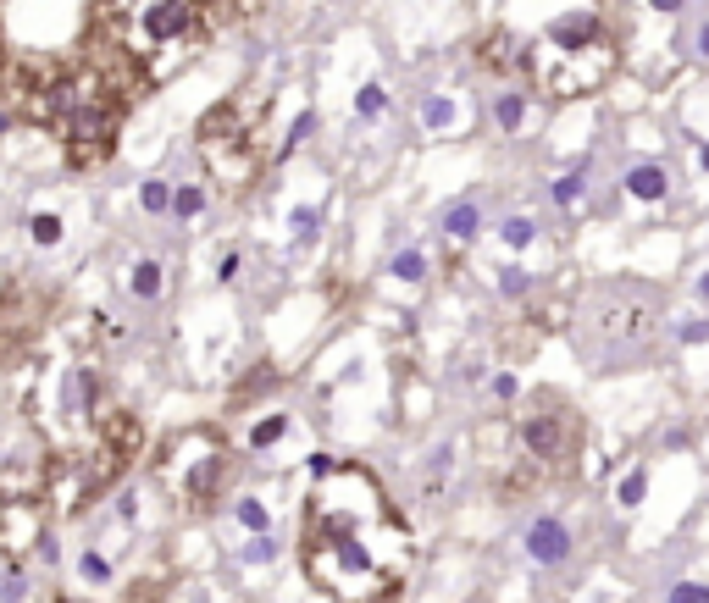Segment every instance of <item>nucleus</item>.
I'll return each mask as SVG.
<instances>
[{"instance_id": "nucleus-1", "label": "nucleus", "mask_w": 709, "mask_h": 603, "mask_svg": "<svg viewBox=\"0 0 709 603\" xmlns=\"http://www.w3.org/2000/svg\"><path fill=\"white\" fill-rule=\"evenodd\" d=\"M300 559L311 587L344 603H372L377 592L399 587L410 565V532L366 465L316 460Z\"/></svg>"}, {"instance_id": "nucleus-2", "label": "nucleus", "mask_w": 709, "mask_h": 603, "mask_svg": "<svg viewBox=\"0 0 709 603\" xmlns=\"http://www.w3.org/2000/svg\"><path fill=\"white\" fill-rule=\"evenodd\" d=\"M615 61H621V45H615L604 12H593V6L549 17V23L521 45V72H527V83L543 100H560V106L604 89Z\"/></svg>"}, {"instance_id": "nucleus-3", "label": "nucleus", "mask_w": 709, "mask_h": 603, "mask_svg": "<svg viewBox=\"0 0 709 603\" xmlns=\"http://www.w3.org/2000/svg\"><path fill=\"white\" fill-rule=\"evenodd\" d=\"M128 45V56L145 72L156 67H178V56H189L211 28H205V6L200 0H145L128 23H111Z\"/></svg>"}, {"instance_id": "nucleus-4", "label": "nucleus", "mask_w": 709, "mask_h": 603, "mask_svg": "<svg viewBox=\"0 0 709 603\" xmlns=\"http://www.w3.org/2000/svg\"><path fill=\"white\" fill-rule=\"evenodd\" d=\"M222 482H228V443H222L211 426L178 432V438L156 454V487L183 509L217 504Z\"/></svg>"}, {"instance_id": "nucleus-5", "label": "nucleus", "mask_w": 709, "mask_h": 603, "mask_svg": "<svg viewBox=\"0 0 709 603\" xmlns=\"http://www.w3.org/2000/svg\"><path fill=\"white\" fill-rule=\"evenodd\" d=\"M516 449L527 454L532 465H538L543 476H560V471H571L577 465V454H582V415H577V404L571 399H560V393H532L527 399V410L516 415Z\"/></svg>"}, {"instance_id": "nucleus-6", "label": "nucleus", "mask_w": 709, "mask_h": 603, "mask_svg": "<svg viewBox=\"0 0 709 603\" xmlns=\"http://www.w3.org/2000/svg\"><path fill=\"white\" fill-rule=\"evenodd\" d=\"M205 166H211V183L222 189H250L255 166H261V150H255V117L244 111V100H222L211 106V117L194 133Z\"/></svg>"}, {"instance_id": "nucleus-7", "label": "nucleus", "mask_w": 709, "mask_h": 603, "mask_svg": "<svg viewBox=\"0 0 709 603\" xmlns=\"http://www.w3.org/2000/svg\"><path fill=\"white\" fill-rule=\"evenodd\" d=\"M50 449L34 432L28 415L0 421V504H39V493L50 487Z\"/></svg>"}, {"instance_id": "nucleus-8", "label": "nucleus", "mask_w": 709, "mask_h": 603, "mask_svg": "<svg viewBox=\"0 0 709 603\" xmlns=\"http://www.w3.org/2000/svg\"><path fill=\"white\" fill-rule=\"evenodd\" d=\"M139 454H145V426H139V415L106 410V415H100V426H95V449H89V460H84L89 493L100 498L106 487H117Z\"/></svg>"}, {"instance_id": "nucleus-9", "label": "nucleus", "mask_w": 709, "mask_h": 603, "mask_svg": "<svg viewBox=\"0 0 709 603\" xmlns=\"http://www.w3.org/2000/svg\"><path fill=\"white\" fill-rule=\"evenodd\" d=\"M521 548H527L532 565L560 570V565H571V554H577V537H571V526H565L560 515H538V521L521 532Z\"/></svg>"}, {"instance_id": "nucleus-10", "label": "nucleus", "mask_w": 709, "mask_h": 603, "mask_svg": "<svg viewBox=\"0 0 709 603\" xmlns=\"http://www.w3.org/2000/svg\"><path fill=\"white\" fill-rule=\"evenodd\" d=\"M28 543H39V509L34 504H0V548L6 554H28Z\"/></svg>"}, {"instance_id": "nucleus-11", "label": "nucleus", "mask_w": 709, "mask_h": 603, "mask_svg": "<svg viewBox=\"0 0 709 603\" xmlns=\"http://www.w3.org/2000/svg\"><path fill=\"white\" fill-rule=\"evenodd\" d=\"M455 454H460L455 438H444L433 454H427V465H421V476H416V487H421V498H427V504H438V498H444L449 476H455Z\"/></svg>"}, {"instance_id": "nucleus-12", "label": "nucleus", "mask_w": 709, "mask_h": 603, "mask_svg": "<svg viewBox=\"0 0 709 603\" xmlns=\"http://www.w3.org/2000/svg\"><path fill=\"white\" fill-rule=\"evenodd\" d=\"M626 194H632L637 205H660L665 194H671V172H665L660 161H637L632 172H626Z\"/></svg>"}, {"instance_id": "nucleus-13", "label": "nucleus", "mask_w": 709, "mask_h": 603, "mask_svg": "<svg viewBox=\"0 0 709 603\" xmlns=\"http://www.w3.org/2000/svg\"><path fill=\"white\" fill-rule=\"evenodd\" d=\"M477 233H482V200H477V194H471V200H455L444 211V238L460 249V244H471Z\"/></svg>"}, {"instance_id": "nucleus-14", "label": "nucleus", "mask_w": 709, "mask_h": 603, "mask_svg": "<svg viewBox=\"0 0 709 603\" xmlns=\"http://www.w3.org/2000/svg\"><path fill=\"white\" fill-rule=\"evenodd\" d=\"M128 288H133V299L156 305V299L167 294V266H161L156 255H139V261H133V272H128Z\"/></svg>"}, {"instance_id": "nucleus-15", "label": "nucleus", "mask_w": 709, "mask_h": 603, "mask_svg": "<svg viewBox=\"0 0 709 603\" xmlns=\"http://www.w3.org/2000/svg\"><path fill=\"white\" fill-rule=\"evenodd\" d=\"M527 117H532V100L521 89H505V95L493 100V122L505 133H527Z\"/></svg>"}, {"instance_id": "nucleus-16", "label": "nucleus", "mask_w": 709, "mask_h": 603, "mask_svg": "<svg viewBox=\"0 0 709 603\" xmlns=\"http://www.w3.org/2000/svg\"><path fill=\"white\" fill-rule=\"evenodd\" d=\"M205 205H211V189H205V183H183V189H172V216H178V222H200Z\"/></svg>"}, {"instance_id": "nucleus-17", "label": "nucleus", "mask_w": 709, "mask_h": 603, "mask_svg": "<svg viewBox=\"0 0 709 603\" xmlns=\"http://www.w3.org/2000/svg\"><path fill=\"white\" fill-rule=\"evenodd\" d=\"M233 521L250 537H272V509H266L261 498H239V504H233Z\"/></svg>"}, {"instance_id": "nucleus-18", "label": "nucleus", "mask_w": 709, "mask_h": 603, "mask_svg": "<svg viewBox=\"0 0 709 603\" xmlns=\"http://www.w3.org/2000/svg\"><path fill=\"white\" fill-rule=\"evenodd\" d=\"M582 189H588V161H577L571 172H560V178L549 183V200H554V205H577Z\"/></svg>"}, {"instance_id": "nucleus-19", "label": "nucleus", "mask_w": 709, "mask_h": 603, "mask_svg": "<svg viewBox=\"0 0 709 603\" xmlns=\"http://www.w3.org/2000/svg\"><path fill=\"white\" fill-rule=\"evenodd\" d=\"M388 272H394L399 283H427V255H421V244L394 249V261H388Z\"/></svg>"}, {"instance_id": "nucleus-20", "label": "nucleus", "mask_w": 709, "mask_h": 603, "mask_svg": "<svg viewBox=\"0 0 709 603\" xmlns=\"http://www.w3.org/2000/svg\"><path fill=\"white\" fill-rule=\"evenodd\" d=\"M532 238H538V222H532V216H505V222H499V244H505L510 255H521Z\"/></svg>"}, {"instance_id": "nucleus-21", "label": "nucleus", "mask_w": 709, "mask_h": 603, "mask_svg": "<svg viewBox=\"0 0 709 603\" xmlns=\"http://www.w3.org/2000/svg\"><path fill=\"white\" fill-rule=\"evenodd\" d=\"M139 211L145 216H172V183H161V178L139 183Z\"/></svg>"}, {"instance_id": "nucleus-22", "label": "nucleus", "mask_w": 709, "mask_h": 603, "mask_svg": "<svg viewBox=\"0 0 709 603\" xmlns=\"http://www.w3.org/2000/svg\"><path fill=\"white\" fill-rule=\"evenodd\" d=\"M277 438H289V415H266L261 426H250V438L244 443H250V454H266Z\"/></svg>"}, {"instance_id": "nucleus-23", "label": "nucleus", "mask_w": 709, "mask_h": 603, "mask_svg": "<svg viewBox=\"0 0 709 603\" xmlns=\"http://www.w3.org/2000/svg\"><path fill=\"white\" fill-rule=\"evenodd\" d=\"M455 117H460V106H455L449 95H433L427 106H421V128H433V133L455 128Z\"/></svg>"}, {"instance_id": "nucleus-24", "label": "nucleus", "mask_w": 709, "mask_h": 603, "mask_svg": "<svg viewBox=\"0 0 709 603\" xmlns=\"http://www.w3.org/2000/svg\"><path fill=\"white\" fill-rule=\"evenodd\" d=\"M28 233H34V244H39V249H56V244H61V233H67V222H61L56 211H39V216H28Z\"/></svg>"}, {"instance_id": "nucleus-25", "label": "nucleus", "mask_w": 709, "mask_h": 603, "mask_svg": "<svg viewBox=\"0 0 709 603\" xmlns=\"http://www.w3.org/2000/svg\"><path fill=\"white\" fill-rule=\"evenodd\" d=\"M78 576H84L89 587H111V559L100 554V548H84V554H78Z\"/></svg>"}, {"instance_id": "nucleus-26", "label": "nucleus", "mask_w": 709, "mask_h": 603, "mask_svg": "<svg viewBox=\"0 0 709 603\" xmlns=\"http://www.w3.org/2000/svg\"><path fill=\"white\" fill-rule=\"evenodd\" d=\"M383 111H388V89H383V83H366L361 95H355V117H361V122H377Z\"/></svg>"}, {"instance_id": "nucleus-27", "label": "nucleus", "mask_w": 709, "mask_h": 603, "mask_svg": "<svg viewBox=\"0 0 709 603\" xmlns=\"http://www.w3.org/2000/svg\"><path fill=\"white\" fill-rule=\"evenodd\" d=\"M643 493H649V471H643V465H632V471H626V482H621V493H615V504L637 509V504H643Z\"/></svg>"}, {"instance_id": "nucleus-28", "label": "nucleus", "mask_w": 709, "mask_h": 603, "mask_svg": "<svg viewBox=\"0 0 709 603\" xmlns=\"http://www.w3.org/2000/svg\"><path fill=\"white\" fill-rule=\"evenodd\" d=\"M277 559V543L272 537H250V543L239 548V565H272Z\"/></svg>"}, {"instance_id": "nucleus-29", "label": "nucleus", "mask_w": 709, "mask_h": 603, "mask_svg": "<svg viewBox=\"0 0 709 603\" xmlns=\"http://www.w3.org/2000/svg\"><path fill=\"white\" fill-rule=\"evenodd\" d=\"M23 598H28V576L12 559V570H6V581H0V603H23Z\"/></svg>"}, {"instance_id": "nucleus-30", "label": "nucleus", "mask_w": 709, "mask_h": 603, "mask_svg": "<svg viewBox=\"0 0 709 603\" xmlns=\"http://www.w3.org/2000/svg\"><path fill=\"white\" fill-rule=\"evenodd\" d=\"M665 603H709V581H676Z\"/></svg>"}, {"instance_id": "nucleus-31", "label": "nucleus", "mask_w": 709, "mask_h": 603, "mask_svg": "<svg viewBox=\"0 0 709 603\" xmlns=\"http://www.w3.org/2000/svg\"><path fill=\"white\" fill-rule=\"evenodd\" d=\"M532 288V277L521 272V266H505V272H499V294H510V299H521Z\"/></svg>"}, {"instance_id": "nucleus-32", "label": "nucleus", "mask_w": 709, "mask_h": 603, "mask_svg": "<svg viewBox=\"0 0 709 603\" xmlns=\"http://www.w3.org/2000/svg\"><path fill=\"white\" fill-rule=\"evenodd\" d=\"M316 222H322V216H316L311 205H294V211H289V227L300 233V244H305V238H316Z\"/></svg>"}, {"instance_id": "nucleus-33", "label": "nucleus", "mask_w": 709, "mask_h": 603, "mask_svg": "<svg viewBox=\"0 0 709 603\" xmlns=\"http://www.w3.org/2000/svg\"><path fill=\"white\" fill-rule=\"evenodd\" d=\"M693 56H698V67H709V17H698V28H693Z\"/></svg>"}, {"instance_id": "nucleus-34", "label": "nucleus", "mask_w": 709, "mask_h": 603, "mask_svg": "<svg viewBox=\"0 0 709 603\" xmlns=\"http://www.w3.org/2000/svg\"><path fill=\"white\" fill-rule=\"evenodd\" d=\"M682 343H709V321H687V327H682Z\"/></svg>"}, {"instance_id": "nucleus-35", "label": "nucleus", "mask_w": 709, "mask_h": 603, "mask_svg": "<svg viewBox=\"0 0 709 603\" xmlns=\"http://www.w3.org/2000/svg\"><path fill=\"white\" fill-rule=\"evenodd\" d=\"M493 393H499V399H516L521 382H516V377H493Z\"/></svg>"}, {"instance_id": "nucleus-36", "label": "nucleus", "mask_w": 709, "mask_h": 603, "mask_svg": "<svg viewBox=\"0 0 709 603\" xmlns=\"http://www.w3.org/2000/svg\"><path fill=\"white\" fill-rule=\"evenodd\" d=\"M189 603H222V598H217V587H194Z\"/></svg>"}, {"instance_id": "nucleus-37", "label": "nucleus", "mask_w": 709, "mask_h": 603, "mask_svg": "<svg viewBox=\"0 0 709 603\" xmlns=\"http://www.w3.org/2000/svg\"><path fill=\"white\" fill-rule=\"evenodd\" d=\"M654 12H682V0H654Z\"/></svg>"}, {"instance_id": "nucleus-38", "label": "nucleus", "mask_w": 709, "mask_h": 603, "mask_svg": "<svg viewBox=\"0 0 709 603\" xmlns=\"http://www.w3.org/2000/svg\"><path fill=\"white\" fill-rule=\"evenodd\" d=\"M698 299H709V272H704V277H698Z\"/></svg>"}, {"instance_id": "nucleus-39", "label": "nucleus", "mask_w": 709, "mask_h": 603, "mask_svg": "<svg viewBox=\"0 0 709 603\" xmlns=\"http://www.w3.org/2000/svg\"><path fill=\"white\" fill-rule=\"evenodd\" d=\"M698 161H704V172H709V144H704V150H698Z\"/></svg>"}, {"instance_id": "nucleus-40", "label": "nucleus", "mask_w": 709, "mask_h": 603, "mask_svg": "<svg viewBox=\"0 0 709 603\" xmlns=\"http://www.w3.org/2000/svg\"><path fill=\"white\" fill-rule=\"evenodd\" d=\"M0 72H6V50H0Z\"/></svg>"}]
</instances>
